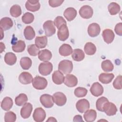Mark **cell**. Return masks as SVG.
Returning <instances> with one entry per match:
<instances>
[{"mask_svg":"<svg viewBox=\"0 0 122 122\" xmlns=\"http://www.w3.org/2000/svg\"><path fill=\"white\" fill-rule=\"evenodd\" d=\"M59 70L65 74L70 73L73 69V64L71 61L64 60L60 62L58 65Z\"/></svg>","mask_w":122,"mask_h":122,"instance_id":"1","label":"cell"},{"mask_svg":"<svg viewBox=\"0 0 122 122\" xmlns=\"http://www.w3.org/2000/svg\"><path fill=\"white\" fill-rule=\"evenodd\" d=\"M32 84L33 87L37 90H43L47 86L48 81L47 80L42 77L36 76L33 79Z\"/></svg>","mask_w":122,"mask_h":122,"instance_id":"2","label":"cell"},{"mask_svg":"<svg viewBox=\"0 0 122 122\" xmlns=\"http://www.w3.org/2000/svg\"><path fill=\"white\" fill-rule=\"evenodd\" d=\"M53 66L51 62L49 61H44L40 63L39 66V71L40 73L43 76L49 75L52 71Z\"/></svg>","mask_w":122,"mask_h":122,"instance_id":"3","label":"cell"},{"mask_svg":"<svg viewBox=\"0 0 122 122\" xmlns=\"http://www.w3.org/2000/svg\"><path fill=\"white\" fill-rule=\"evenodd\" d=\"M43 27L45 31V34L47 37L52 36L56 32L54 22L52 20H49L46 21L43 25Z\"/></svg>","mask_w":122,"mask_h":122,"instance_id":"4","label":"cell"},{"mask_svg":"<svg viewBox=\"0 0 122 122\" xmlns=\"http://www.w3.org/2000/svg\"><path fill=\"white\" fill-rule=\"evenodd\" d=\"M52 98L54 103L59 106L65 105L67 101V98L65 95L61 92H57L54 93Z\"/></svg>","mask_w":122,"mask_h":122,"instance_id":"5","label":"cell"},{"mask_svg":"<svg viewBox=\"0 0 122 122\" xmlns=\"http://www.w3.org/2000/svg\"><path fill=\"white\" fill-rule=\"evenodd\" d=\"M80 16L83 19H88L91 18L93 15V9L89 5H84L82 6L79 10Z\"/></svg>","mask_w":122,"mask_h":122,"instance_id":"6","label":"cell"},{"mask_svg":"<svg viewBox=\"0 0 122 122\" xmlns=\"http://www.w3.org/2000/svg\"><path fill=\"white\" fill-rule=\"evenodd\" d=\"M40 102L41 104L45 108H51L54 104L52 96L48 94H44L40 97Z\"/></svg>","mask_w":122,"mask_h":122,"instance_id":"7","label":"cell"},{"mask_svg":"<svg viewBox=\"0 0 122 122\" xmlns=\"http://www.w3.org/2000/svg\"><path fill=\"white\" fill-rule=\"evenodd\" d=\"M46 112L42 108H37L33 113V120L37 122H43L46 118Z\"/></svg>","mask_w":122,"mask_h":122,"instance_id":"8","label":"cell"},{"mask_svg":"<svg viewBox=\"0 0 122 122\" xmlns=\"http://www.w3.org/2000/svg\"><path fill=\"white\" fill-rule=\"evenodd\" d=\"M76 108L79 112L83 113L90 108V103L86 99H81L77 102Z\"/></svg>","mask_w":122,"mask_h":122,"instance_id":"9","label":"cell"},{"mask_svg":"<svg viewBox=\"0 0 122 122\" xmlns=\"http://www.w3.org/2000/svg\"><path fill=\"white\" fill-rule=\"evenodd\" d=\"M91 93L92 95L95 97H98L102 95L103 92V88L102 85L98 82H94L90 88Z\"/></svg>","mask_w":122,"mask_h":122,"instance_id":"10","label":"cell"},{"mask_svg":"<svg viewBox=\"0 0 122 122\" xmlns=\"http://www.w3.org/2000/svg\"><path fill=\"white\" fill-rule=\"evenodd\" d=\"M57 36L59 39L61 41H65L68 38L69 32L66 25H62L58 29Z\"/></svg>","mask_w":122,"mask_h":122,"instance_id":"11","label":"cell"},{"mask_svg":"<svg viewBox=\"0 0 122 122\" xmlns=\"http://www.w3.org/2000/svg\"><path fill=\"white\" fill-rule=\"evenodd\" d=\"M117 111L116 105L112 102H109L106 103L104 106L103 112L108 116L114 115Z\"/></svg>","mask_w":122,"mask_h":122,"instance_id":"12","label":"cell"},{"mask_svg":"<svg viewBox=\"0 0 122 122\" xmlns=\"http://www.w3.org/2000/svg\"><path fill=\"white\" fill-rule=\"evenodd\" d=\"M100 26L96 23H92L90 24L87 30L89 35L92 37L97 36L100 34Z\"/></svg>","mask_w":122,"mask_h":122,"instance_id":"13","label":"cell"},{"mask_svg":"<svg viewBox=\"0 0 122 122\" xmlns=\"http://www.w3.org/2000/svg\"><path fill=\"white\" fill-rule=\"evenodd\" d=\"M32 105L31 103H25L20 110V115L23 119L28 118L32 112Z\"/></svg>","mask_w":122,"mask_h":122,"instance_id":"14","label":"cell"},{"mask_svg":"<svg viewBox=\"0 0 122 122\" xmlns=\"http://www.w3.org/2000/svg\"><path fill=\"white\" fill-rule=\"evenodd\" d=\"M64 83L69 87H75L78 83V79L75 75L68 74L64 78Z\"/></svg>","mask_w":122,"mask_h":122,"instance_id":"15","label":"cell"},{"mask_svg":"<svg viewBox=\"0 0 122 122\" xmlns=\"http://www.w3.org/2000/svg\"><path fill=\"white\" fill-rule=\"evenodd\" d=\"M102 36L104 41L107 44H110L112 42L115 35L113 31L109 29H106L103 30Z\"/></svg>","mask_w":122,"mask_h":122,"instance_id":"16","label":"cell"},{"mask_svg":"<svg viewBox=\"0 0 122 122\" xmlns=\"http://www.w3.org/2000/svg\"><path fill=\"white\" fill-rule=\"evenodd\" d=\"M41 7L39 0H27L25 3L26 9L32 12L38 10Z\"/></svg>","mask_w":122,"mask_h":122,"instance_id":"17","label":"cell"},{"mask_svg":"<svg viewBox=\"0 0 122 122\" xmlns=\"http://www.w3.org/2000/svg\"><path fill=\"white\" fill-rule=\"evenodd\" d=\"M19 80V81L23 84H28L32 81L33 77L30 73L24 71L20 74Z\"/></svg>","mask_w":122,"mask_h":122,"instance_id":"18","label":"cell"},{"mask_svg":"<svg viewBox=\"0 0 122 122\" xmlns=\"http://www.w3.org/2000/svg\"><path fill=\"white\" fill-rule=\"evenodd\" d=\"M64 78L63 73L60 71H55L52 75L53 82L57 85L61 84L64 82Z\"/></svg>","mask_w":122,"mask_h":122,"instance_id":"19","label":"cell"},{"mask_svg":"<svg viewBox=\"0 0 122 122\" xmlns=\"http://www.w3.org/2000/svg\"><path fill=\"white\" fill-rule=\"evenodd\" d=\"M13 25L12 20L9 17H4L0 20V27L3 30H6L11 28Z\"/></svg>","mask_w":122,"mask_h":122,"instance_id":"20","label":"cell"},{"mask_svg":"<svg viewBox=\"0 0 122 122\" xmlns=\"http://www.w3.org/2000/svg\"><path fill=\"white\" fill-rule=\"evenodd\" d=\"M63 15L69 21H71L75 19L77 15L76 10L72 7L67 8L64 11Z\"/></svg>","mask_w":122,"mask_h":122,"instance_id":"21","label":"cell"},{"mask_svg":"<svg viewBox=\"0 0 122 122\" xmlns=\"http://www.w3.org/2000/svg\"><path fill=\"white\" fill-rule=\"evenodd\" d=\"M60 54L62 56H68L71 54L72 49L70 45L68 44H63L59 50Z\"/></svg>","mask_w":122,"mask_h":122,"instance_id":"22","label":"cell"},{"mask_svg":"<svg viewBox=\"0 0 122 122\" xmlns=\"http://www.w3.org/2000/svg\"><path fill=\"white\" fill-rule=\"evenodd\" d=\"M97 112L93 109L87 110L83 115L85 121L87 122H92L94 121L96 118Z\"/></svg>","mask_w":122,"mask_h":122,"instance_id":"23","label":"cell"},{"mask_svg":"<svg viewBox=\"0 0 122 122\" xmlns=\"http://www.w3.org/2000/svg\"><path fill=\"white\" fill-rule=\"evenodd\" d=\"M71 57L73 60L76 61H80L83 60L85 57L84 51L80 49H75L72 51Z\"/></svg>","mask_w":122,"mask_h":122,"instance_id":"24","label":"cell"},{"mask_svg":"<svg viewBox=\"0 0 122 122\" xmlns=\"http://www.w3.org/2000/svg\"><path fill=\"white\" fill-rule=\"evenodd\" d=\"M51 57L52 53L51 51L47 49L41 50L38 53V58L41 61H48L51 59Z\"/></svg>","mask_w":122,"mask_h":122,"instance_id":"25","label":"cell"},{"mask_svg":"<svg viewBox=\"0 0 122 122\" xmlns=\"http://www.w3.org/2000/svg\"><path fill=\"white\" fill-rule=\"evenodd\" d=\"M114 77L113 73H102L99 76V80L102 83L108 84L112 81Z\"/></svg>","mask_w":122,"mask_h":122,"instance_id":"26","label":"cell"},{"mask_svg":"<svg viewBox=\"0 0 122 122\" xmlns=\"http://www.w3.org/2000/svg\"><path fill=\"white\" fill-rule=\"evenodd\" d=\"M47 42L48 39L46 36H37L35 38V45L39 49L45 48L47 45Z\"/></svg>","mask_w":122,"mask_h":122,"instance_id":"27","label":"cell"},{"mask_svg":"<svg viewBox=\"0 0 122 122\" xmlns=\"http://www.w3.org/2000/svg\"><path fill=\"white\" fill-rule=\"evenodd\" d=\"M4 61L8 65H13L16 62L17 57L13 53L11 52H7L5 55Z\"/></svg>","mask_w":122,"mask_h":122,"instance_id":"28","label":"cell"},{"mask_svg":"<svg viewBox=\"0 0 122 122\" xmlns=\"http://www.w3.org/2000/svg\"><path fill=\"white\" fill-rule=\"evenodd\" d=\"M13 105V101L9 97H5L1 102V107L4 111L10 110Z\"/></svg>","mask_w":122,"mask_h":122,"instance_id":"29","label":"cell"},{"mask_svg":"<svg viewBox=\"0 0 122 122\" xmlns=\"http://www.w3.org/2000/svg\"><path fill=\"white\" fill-rule=\"evenodd\" d=\"M23 34L25 39L29 41L32 40L35 36V31L30 26H28L24 29Z\"/></svg>","mask_w":122,"mask_h":122,"instance_id":"30","label":"cell"},{"mask_svg":"<svg viewBox=\"0 0 122 122\" xmlns=\"http://www.w3.org/2000/svg\"><path fill=\"white\" fill-rule=\"evenodd\" d=\"M84 50L86 54L92 55L95 54L96 51V47L93 43L89 42L85 44Z\"/></svg>","mask_w":122,"mask_h":122,"instance_id":"31","label":"cell"},{"mask_svg":"<svg viewBox=\"0 0 122 122\" xmlns=\"http://www.w3.org/2000/svg\"><path fill=\"white\" fill-rule=\"evenodd\" d=\"M26 47L25 42L22 40L18 41L12 46V49L15 52H21L24 51Z\"/></svg>","mask_w":122,"mask_h":122,"instance_id":"32","label":"cell"},{"mask_svg":"<svg viewBox=\"0 0 122 122\" xmlns=\"http://www.w3.org/2000/svg\"><path fill=\"white\" fill-rule=\"evenodd\" d=\"M108 9L110 14L112 15H114L118 13L120 10V5L116 2H112L108 6Z\"/></svg>","mask_w":122,"mask_h":122,"instance_id":"33","label":"cell"},{"mask_svg":"<svg viewBox=\"0 0 122 122\" xmlns=\"http://www.w3.org/2000/svg\"><path fill=\"white\" fill-rule=\"evenodd\" d=\"M20 65L24 70H28L32 65L31 60L28 57H24L20 60Z\"/></svg>","mask_w":122,"mask_h":122,"instance_id":"34","label":"cell"},{"mask_svg":"<svg viewBox=\"0 0 122 122\" xmlns=\"http://www.w3.org/2000/svg\"><path fill=\"white\" fill-rule=\"evenodd\" d=\"M28 101L27 96L24 93H20L15 99V104L20 106L24 105Z\"/></svg>","mask_w":122,"mask_h":122,"instance_id":"35","label":"cell"},{"mask_svg":"<svg viewBox=\"0 0 122 122\" xmlns=\"http://www.w3.org/2000/svg\"><path fill=\"white\" fill-rule=\"evenodd\" d=\"M102 70L105 72H110L112 71L114 68L112 63L109 60H106L102 62Z\"/></svg>","mask_w":122,"mask_h":122,"instance_id":"36","label":"cell"},{"mask_svg":"<svg viewBox=\"0 0 122 122\" xmlns=\"http://www.w3.org/2000/svg\"><path fill=\"white\" fill-rule=\"evenodd\" d=\"M108 102L109 101L108 99L105 97H101L97 99L96 102V109L100 112H103L105 104Z\"/></svg>","mask_w":122,"mask_h":122,"instance_id":"37","label":"cell"},{"mask_svg":"<svg viewBox=\"0 0 122 122\" xmlns=\"http://www.w3.org/2000/svg\"><path fill=\"white\" fill-rule=\"evenodd\" d=\"M10 14L13 17H18L21 14V9L19 5L15 4L13 5L10 9Z\"/></svg>","mask_w":122,"mask_h":122,"instance_id":"38","label":"cell"},{"mask_svg":"<svg viewBox=\"0 0 122 122\" xmlns=\"http://www.w3.org/2000/svg\"><path fill=\"white\" fill-rule=\"evenodd\" d=\"M22 21L25 24H30L32 23L34 19V15L30 12H26L22 16Z\"/></svg>","mask_w":122,"mask_h":122,"instance_id":"39","label":"cell"},{"mask_svg":"<svg viewBox=\"0 0 122 122\" xmlns=\"http://www.w3.org/2000/svg\"><path fill=\"white\" fill-rule=\"evenodd\" d=\"M87 92L88 91L86 88L81 87H78L75 89L74 93L76 97L80 98L85 96Z\"/></svg>","mask_w":122,"mask_h":122,"instance_id":"40","label":"cell"},{"mask_svg":"<svg viewBox=\"0 0 122 122\" xmlns=\"http://www.w3.org/2000/svg\"><path fill=\"white\" fill-rule=\"evenodd\" d=\"M27 51L29 54L33 56H36L40 52L39 48H38L35 44L29 45L28 46Z\"/></svg>","mask_w":122,"mask_h":122,"instance_id":"41","label":"cell"},{"mask_svg":"<svg viewBox=\"0 0 122 122\" xmlns=\"http://www.w3.org/2000/svg\"><path fill=\"white\" fill-rule=\"evenodd\" d=\"M16 120V115L14 112L9 111L5 113L4 121L5 122H14Z\"/></svg>","mask_w":122,"mask_h":122,"instance_id":"42","label":"cell"},{"mask_svg":"<svg viewBox=\"0 0 122 122\" xmlns=\"http://www.w3.org/2000/svg\"><path fill=\"white\" fill-rule=\"evenodd\" d=\"M54 24L59 29L62 25H66V21L62 16H57L54 20Z\"/></svg>","mask_w":122,"mask_h":122,"instance_id":"43","label":"cell"},{"mask_svg":"<svg viewBox=\"0 0 122 122\" xmlns=\"http://www.w3.org/2000/svg\"><path fill=\"white\" fill-rule=\"evenodd\" d=\"M113 87L117 90L122 89V76H118L113 82Z\"/></svg>","mask_w":122,"mask_h":122,"instance_id":"44","label":"cell"},{"mask_svg":"<svg viewBox=\"0 0 122 122\" xmlns=\"http://www.w3.org/2000/svg\"><path fill=\"white\" fill-rule=\"evenodd\" d=\"M63 2H64V0H49V5L53 8L58 7L61 5Z\"/></svg>","mask_w":122,"mask_h":122,"instance_id":"45","label":"cell"},{"mask_svg":"<svg viewBox=\"0 0 122 122\" xmlns=\"http://www.w3.org/2000/svg\"><path fill=\"white\" fill-rule=\"evenodd\" d=\"M114 30L117 35L121 36H122V23L121 22L118 23L116 25Z\"/></svg>","mask_w":122,"mask_h":122,"instance_id":"46","label":"cell"},{"mask_svg":"<svg viewBox=\"0 0 122 122\" xmlns=\"http://www.w3.org/2000/svg\"><path fill=\"white\" fill-rule=\"evenodd\" d=\"M73 121L74 122H77V121H78V122H81V121L83 122V121L82 119L81 116L78 115H76V116H74V117L73 118Z\"/></svg>","mask_w":122,"mask_h":122,"instance_id":"47","label":"cell"},{"mask_svg":"<svg viewBox=\"0 0 122 122\" xmlns=\"http://www.w3.org/2000/svg\"><path fill=\"white\" fill-rule=\"evenodd\" d=\"M47 122H57V120L55 118L53 117H50L47 120Z\"/></svg>","mask_w":122,"mask_h":122,"instance_id":"48","label":"cell"},{"mask_svg":"<svg viewBox=\"0 0 122 122\" xmlns=\"http://www.w3.org/2000/svg\"><path fill=\"white\" fill-rule=\"evenodd\" d=\"M0 45H1V51L0 52L1 53L3 51H4V49L5 48V46L4 44H3L2 42H0Z\"/></svg>","mask_w":122,"mask_h":122,"instance_id":"49","label":"cell"}]
</instances>
